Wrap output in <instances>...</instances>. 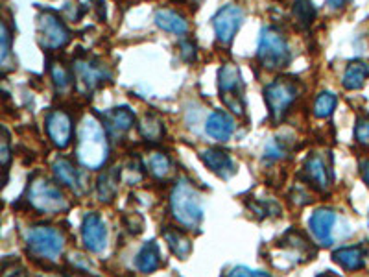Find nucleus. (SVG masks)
Instances as JSON below:
<instances>
[{
  "mask_svg": "<svg viewBox=\"0 0 369 277\" xmlns=\"http://www.w3.org/2000/svg\"><path fill=\"white\" fill-rule=\"evenodd\" d=\"M76 159L82 167L98 170L109 159L107 129L95 115H85L78 128Z\"/></svg>",
  "mask_w": 369,
  "mask_h": 277,
  "instance_id": "obj_1",
  "label": "nucleus"
},
{
  "mask_svg": "<svg viewBox=\"0 0 369 277\" xmlns=\"http://www.w3.org/2000/svg\"><path fill=\"white\" fill-rule=\"evenodd\" d=\"M170 213L185 230H198L203 220V201L187 177H179L170 192Z\"/></svg>",
  "mask_w": 369,
  "mask_h": 277,
  "instance_id": "obj_2",
  "label": "nucleus"
},
{
  "mask_svg": "<svg viewBox=\"0 0 369 277\" xmlns=\"http://www.w3.org/2000/svg\"><path fill=\"white\" fill-rule=\"evenodd\" d=\"M257 59H259L260 67L266 71H281L286 67L292 59L286 37L272 26L262 28L259 47H257Z\"/></svg>",
  "mask_w": 369,
  "mask_h": 277,
  "instance_id": "obj_3",
  "label": "nucleus"
},
{
  "mask_svg": "<svg viewBox=\"0 0 369 277\" xmlns=\"http://www.w3.org/2000/svg\"><path fill=\"white\" fill-rule=\"evenodd\" d=\"M26 200H28L30 207L41 215H58V213L68 209L65 194L59 191L56 183H52L44 176H37L30 182Z\"/></svg>",
  "mask_w": 369,
  "mask_h": 277,
  "instance_id": "obj_4",
  "label": "nucleus"
},
{
  "mask_svg": "<svg viewBox=\"0 0 369 277\" xmlns=\"http://www.w3.org/2000/svg\"><path fill=\"white\" fill-rule=\"evenodd\" d=\"M30 255L43 261H56L65 248V235L52 225H34L26 231Z\"/></svg>",
  "mask_w": 369,
  "mask_h": 277,
  "instance_id": "obj_5",
  "label": "nucleus"
},
{
  "mask_svg": "<svg viewBox=\"0 0 369 277\" xmlns=\"http://www.w3.org/2000/svg\"><path fill=\"white\" fill-rule=\"evenodd\" d=\"M299 87L294 78H279L264 87V102L268 105L270 117L275 124L286 117L290 105L298 98Z\"/></svg>",
  "mask_w": 369,
  "mask_h": 277,
  "instance_id": "obj_6",
  "label": "nucleus"
},
{
  "mask_svg": "<svg viewBox=\"0 0 369 277\" xmlns=\"http://www.w3.org/2000/svg\"><path fill=\"white\" fill-rule=\"evenodd\" d=\"M218 89H220V98L226 104L227 110H231L235 115H244V96H242V80H240V71L235 63H226L218 71Z\"/></svg>",
  "mask_w": 369,
  "mask_h": 277,
  "instance_id": "obj_7",
  "label": "nucleus"
},
{
  "mask_svg": "<svg viewBox=\"0 0 369 277\" xmlns=\"http://www.w3.org/2000/svg\"><path fill=\"white\" fill-rule=\"evenodd\" d=\"M37 39L47 50H59L71 41V32L54 11H43L37 17Z\"/></svg>",
  "mask_w": 369,
  "mask_h": 277,
  "instance_id": "obj_8",
  "label": "nucleus"
},
{
  "mask_svg": "<svg viewBox=\"0 0 369 277\" xmlns=\"http://www.w3.org/2000/svg\"><path fill=\"white\" fill-rule=\"evenodd\" d=\"M72 71H74V80H76L78 89L85 93V95L95 91L96 87H100L109 78V71H107L104 63L89 58L76 59Z\"/></svg>",
  "mask_w": 369,
  "mask_h": 277,
  "instance_id": "obj_9",
  "label": "nucleus"
},
{
  "mask_svg": "<svg viewBox=\"0 0 369 277\" xmlns=\"http://www.w3.org/2000/svg\"><path fill=\"white\" fill-rule=\"evenodd\" d=\"M242 20H244V11L236 4H226L224 8L216 11L214 19H212V26H214V34L218 43H233L236 32L242 26Z\"/></svg>",
  "mask_w": 369,
  "mask_h": 277,
  "instance_id": "obj_10",
  "label": "nucleus"
},
{
  "mask_svg": "<svg viewBox=\"0 0 369 277\" xmlns=\"http://www.w3.org/2000/svg\"><path fill=\"white\" fill-rule=\"evenodd\" d=\"M82 240L91 254H104L107 248L106 222L98 213H87L82 222Z\"/></svg>",
  "mask_w": 369,
  "mask_h": 277,
  "instance_id": "obj_11",
  "label": "nucleus"
},
{
  "mask_svg": "<svg viewBox=\"0 0 369 277\" xmlns=\"http://www.w3.org/2000/svg\"><path fill=\"white\" fill-rule=\"evenodd\" d=\"M44 124H47V134L54 143V146H58L61 150L67 148L72 141V119L67 111H50Z\"/></svg>",
  "mask_w": 369,
  "mask_h": 277,
  "instance_id": "obj_12",
  "label": "nucleus"
},
{
  "mask_svg": "<svg viewBox=\"0 0 369 277\" xmlns=\"http://www.w3.org/2000/svg\"><path fill=\"white\" fill-rule=\"evenodd\" d=\"M338 216L331 209H317L312 213L308 220V228L312 231V237L316 239L320 246H331L332 244V230Z\"/></svg>",
  "mask_w": 369,
  "mask_h": 277,
  "instance_id": "obj_13",
  "label": "nucleus"
},
{
  "mask_svg": "<svg viewBox=\"0 0 369 277\" xmlns=\"http://www.w3.org/2000/svg\"><path fill=\"white\" fill-rule=\"evenodd\" d=\"M305 176H307L308 183H312V187L317 189V191H327L332 182L331 167L320 153H312L307 158V161H305Z\"/></svg>",
  "mask_w": 369,
  "mask_h": 277,
  "instance_id": "obj_14",
  "label": "nucleus"
},
{
  "mask_svg": "<svg viewBox=\"0 0 369 277\" xmlns=\"http://www.w3.org/2000/svg\"><path fill=\"white\" fill-rule=\"evenodd\" d=\"M202 161L207 168L214 172L222 179H231L236 174L235 161L231 159L229 153L222 148H207L202 152Z\"/></svg>",
  "mask_w": 369,
  "mask_h": 277,
  "instance_id": "obj_15",
  "label": "nucleus"
},
{
  "mask_svg": "<svg viewBox=\"0 0 369 277\" xmlns=\"http://www.w3.org/2000/svg\"><path fill=\"white\" fill-rule=\"evenodd\" d=\"M52 170L56 179H58L61 185H65L67 189H71L72 192H76V194H83V191H85L83 174L80 172L68 159L59 158L58 161L52 165Z\"/></svg>",
  "mask_w": 369,
  "mask_h": 277,
  "instance_id": "obj_16",
  "label": "nucleus"
},
{
  "mask_svg": "<svg viewBox=\"0 0 369 277\" xmlns=\"http://www.w3.org/2000/svg\"><path fill=\"white\" fill-rule=\"evenodd\" d=\"M235 120L233 117H229L226 111H214L209 115L205 122V131L209 137L220 141V143H226L229 141L231 135L235 134Z\"/></svg>",
  "mask_w": 369,
  "mask_h": 277,
  "instance_id": "obj_17",
  "label": "nucleus"
},
{
  "mask_svg": "<svg viewBox=\"0 0 369 277\" xmlns=\"http://www.w3.org/2000/svg\"><path fill=\"white\" fill-rule=\"evenodd\" d=\"M135 122V115L128 107H115L104 115V126L113 137H120L126 131H130Z\"/></svg>",
  "mask_w": 369,
  "mask_h": 277,
  "instance_id": "obj_18",
  "label": "nucleus"
},
{
  "mask_svg": "<svg viewBox=\"0 0 369 277\" xmlns=\"http://www.w3.org/2000/svg\"><path fill=\"white\" fill-rule=\"evenodd\" d=\"M135 266L143 273H152L161 266V252L155 240H150L139 249V254L135 257Z\"/></svg>",
  "mask_w": 369,
  "mask_h": 277,
  "instance_id": "obj_19",
  "label": "nucleus"
},
{
  "mask_svg": "<svg viewBox=\"0 0 369 277\" xmlns=\"http://www.w3.org/2000/svg\"><path fill=\"white\" fill-rule=\"evenodd\" d=\"M155 24L159 28L174 35H187L188 34V23L185 17L172 10H159L155 13Z\"/></svg>",
  "mask_w": 369,
  "mask_h": 277,
  "instance_id": "obj_20",
  "label": "nucleus"
},
{
  "mask_svg": "<svg viewBox=\"0 0 369 277\" xmlns=\"http://www.w3.org/2000/svg\"><path fill=\"white\" fill-rule=\"evenodd\" d=\"M163 237L167 240L168 248L172 252L176 257L179 259H187L192 252V244L188 240V237L183 231H179L178 228H170L167 225L163 230Z\"/></svg>",
  "mask_w": 369,
  "mask_h": 277,
  "instance_id": "obj_21",
  "label": "nucleus"
},
{
  "mask_svg": "<svg viewBox=\"0 0 369 277\" xmlns=\"http://www.w3.org/2000/svg\"><path fill=\"white\" fill-rule=\"evenodd\" d=\"M369 76V65L365 61H351L347 65L346 72H344V78H341V83L346 89L349 91H356V89H362Z\"/></svg>",
  "mask_w": 369,
  "mask_h": 277,
  "instance_id": "obj_22",
  "label": "nucleus"
},
{
  "mask_svg": "<svg viewBox=\"0 0 369 277\" xmlns=\"http://www.w3.org/2000/svg\"><path fill=\"white\" fill-rule=\"evenodd\" d=\"M119 179H120V170L119 168H109L106 172L98 177V183H96V194H98V200L100 201H113V198L116 196V191H119Z\"/></svg>",
  "mask_w": 369,
  "mask_h": 277,
  "instance_id": "obj_23",
  "label": "nucleus"
},
{
  "mask_svg": "<svg viewBox=\"0 0 369 277\" xmlns=\"http://www.w3.org/2000/svg\"><path fill=\"white\" fill-rule=\"evenodd\" d=\"M336 263L340 264L341 268H346L349 272H355L364 268L365 263V254L362 248H356V246H349V248H340L336 249L334 255H332Z\"/></svg>",
  "mask_w": 369,
  "mask_h": 277,
  "instance_id": "obj_24",
  "label": "nucleus"
},
{
  "mask_svg": "<svg viewBox=\"0 0 369 277\" xmlns=\"http://www.w3.org/2000/svg\"><path fill=\"white\" fill-rule=\"evenodd\" d=\"M139 134L144 141L157 143L164 135L163 120L159 119L157 115H154V113H144V117L139 122Z\"/></svg>",
  "mask_w": 369,
  "mask_h": 277,
  "instance_id": "obj_25",
  "label": "nucleus"
},
{
  "mask_svg": "<svg viewBox=\"0 0 369 277\" xmlns=\"http://www.w3.org/2000/svg\"><path fill=\"white\" fill-rule=\"evenodd\" d=\"M146 168H148V172L152 174L157 179H163L170 174L172 170V163H170V158H168L167 153L163 152H154L148 155V161H146Z\"/></svg>",
  "mask_w": 369,
  "mask_h": 277,
  "instance_id": "obj_26",
  "label": "nucleus"
},
{
  "mask_svg": "<svg viewBox=\"0 0 369 277\" xmlns=\"http://www.w3.org/2000/svg\"><path fill=\"white\" fill-rule=\"evenodd\" d=\"M336 96L332 93L325 91L317 96L316 102H314V115L317 119H327V117L332 115V111L336 110Z\"/></svg>",
  "mask_w": 369,
  "mask_h": 277,
  "instance_id": "obj_27",
  "label": "nucleus"
},
{
  "mask_svg": "<svg viewBox=\"0 0 369 277\" xmlns=\"http://www.w3.org/2000/svg\"><path fill=\"white\" fill-rule=\"evenodd\" d=\"M10 54H11V32L8 23L2 20V24H0V63H2L4 72L10 71V65H8Z\"/></svg>",
  "mask_w": 369,
  "mask_h": 277,
  "instance_id": "obj_28",
  "label": "nucleus"
},
{
  "mask_svg": "<svg viewBox=\"0 0 369 277\" xmlns=\"http://www.w3.org/2000/svg\"><path fill=\"white\" fill-rule=\"evenodd\" d=\"M294 19L301 26H310L312 19H314L312 0H296L294 2Z\"/></svg>",
  "mask_w": 369,
  "mask_h": 277,
  "instance_id": "obj_29",
  "label": "nucleus"
},
{
  "mask_svg": "<svg viewBox=\"0 0 369 277\" xmlns=\"http://www.w3.org/2000/svg\"><path fill=\"white\" fill-rule=\"evenodd\" d=\"M50 74H52L54 86L58 89L59 93H65L71 89L72 86V76L68 74V71L63 67V63H52V67H50Z\"/></svg>",
  "mask_w": 369,
  "mask_h": 277,
  "instance_id": "obj_30",
  "label": "nucleus"
},
{
  "mask_svg": "<svg viewBox=\"0 0 369 277\" xmlns=\"http://www.w3.org/2000/svg\"><path fill=\"white\" fill-rule=\"evenodd\" d=\"M71 264L74 268H76V270H83V272H85V273H91L92 277H98V272H96V268L92 266L91 261H89V259H87V257H83V255L72 254L71 255Z\"/></svg>",
  "mask_w": 369,
  "mask_h": 277,
  "instance_id": "obj_31",
  "label": "nucleus"
},
{
  "mask_svg": "<svg viewBox=\"0 0 369 277\" xmlns=\"http://www.w3.org/2000/svg\"><path fill=\"white\" fill-rule=\"evenodd\" d=\"M227 277H272L268 272H262V270H253V268L248 266H233L227 272Z\"/></svg>",
  "mask_w": 369,
  "mask_h": 277,
  "instance_id": "obj_32",
  "label": "nucleus"
},
{
  "mask_svg": "<svg viewBox=\"0 0 369 277\" xmlns=\"http://www.w3.org/2000/svg\"><path fill=\"white\" fill-rule=\"evenodd\" d=\"M0 161H2L4 170H8L11 161V153H10V138H8V131H6V128H2V137H0Z\"/></svg>",
  "mask_w": 369,
  "mask_h": 277,
  "instance_id": "obj_33",
  "label": "nucleus"
},
{
  "mask_svg": "<svg viewBox=\"0 0 369 277\" xmlns=\"http://www.w3.org/2000/svg\"><path fill=\"white\" fill-rule=\"evenodd\" d=\"M355 137H356V141H358V143L369 144V119L360 120L358 124H356Z\"/></svg>",
  "mask_w": 369,
  "mask_h": 277,
  "instance_id": "obj_34",
  "label": "nucleus"
},
{
  "mask_svg": "<svg viewBox=\"0 0 369 277\" xmlns=\"http://www.w3.org/2000/svg\"><path fill=\"white\" fill-rule=\"evenodd\" d=\"M286 155V150H284V146L279 141H272V143L266 146V158L270 159H281Z\"/></svg>",
  "mask_w": 369,
  "mask_h": 277,
  "instance_id": "obj_35",
  "label": "nucleus"
},
{
  "mask_svg": "<svg viewBox=\"0 0 369 277\" xmlns=\"http://www.w3.org/2000/svg\"><path fill=\"white\" fill-rule=\"evenodd\" d=\"M181 56L187 59V61H192V59H194V45L183 43L181 45Z\"/></svg>",
  "mask_w": 369,
  "mask_h": 277,
  "instance_id": "obj_36",
  "label": "nucleus"
},
{
  "mask_svg": "<svg viewBox=\"0 0 369 277\" xmlns=\"http://www.w3.org/2000/svg\"><path fill=\"white\" fill-rule=\"evenodd\" d=\"M346 2H347V0H325V6L331 11H338L340 8H344V6H346Z\"/></svg>",
  "mask_w": 369,
  "mask_h": 277,
  "instance_id": "obj_37",
  "label": "nucleus"
},
{
  "mask_svg": "<svg viewBox=\"0 0 369 277\" xmlns=\"http://www.w3.org/2000/svg\"><path fill=\"white\" fill-rule=\"evenodd\" d=\"M360 167H362V176H364V182L369 185V159L368 161H362Z\"/></svg>",
  "mask_w": 369,
  "mask_h": 277,
  "instance_id": "obj_38",
  "label": "nucleus"
},
{
  "mask_svg": "<svg viewBox=\"0 0 369 277\" xmlns=\"http://www.w3.org/2000/svg\"><path fill=\"white\" fill-rule=\"evenodd\" d=\"M4 277H24V273H23V270H20V268H17V270L13 268V270H10V272L6 270Z\"/></svg>",
  "mask_w": 369,
  "mask_h": 277,
  "instance_id": "obj_39",
  "label": "nucleus"
},
{
  "mask_svg": "<svg viewBox=\"0 0 369 277\" xmlns=\"http://www.w3.org/2000/svg\"><path fill=\"white\" fill-rule=\"evenodd\" d=\"M320 277H332V276H329V273H327V276H320Z\"/></svg>",
  "mask_w": 369,
  "mask_h": 277,
  "instance_id": "obj_40",
  "label": "nucleus"
},
{
  "mask_svg": "<svg viewBox=\"0 0 369 277\" xmlns=\"http://www.w3.org/2000/svg\"><path fill=\"white\" fill-rule=\"evenodd\" d=\"M368 225H369V220H368Z\"/></svg>",
  "mask_w": 369,
  "mask_h": 277,
  "instance_id": "obj_41",
  "label": "nucleus"
}]
</instances>
